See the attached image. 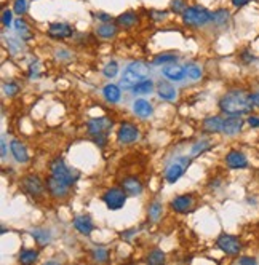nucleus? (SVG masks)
<instances>
[{
    "label": "nucleus",
    "mask_w": 259,
    "mask_h": 265,
    "mask_svg": "<svg viewBox=\"0 0 259 265\" xmlns=\"http://www.w3.org/2000/svg\"><path fill=\"white\" fill-rule=\"evenodd\" d=\"M111 126H112V121L109 118H93V120L88 121V132L93 136L103 135V132Z\"/></svg>",
    "instance_id": "14"
},
{
    "label": "nucleus",
    "mask_w": 259,
    "mask_h": 265,
    "mask_svg": "<svg viewBox=\"0 0 259 265\" xmlns=\"http://www.w3.org/2000/svg\"><path fill=\"white\" fill-rule=\"evenodd\" d=\"M194 203V198L191 195H179L171 201V208L176 212H186L187 209H191Z\"/></svg>",
    "instance_id": "19"
},
{
    "label": "nucleus",
    "mask_w": 259,
    "mask_h": 265,
    "mask_svg": "<svg viewBox=\"0 0 259 265\" xmlns=\"http://www.w3.org/2000/svg\"><path fill=\"white\" fill-rule=\"evenodd\" d=\"M48 34L56 38H67V37H72L74 27L67 23H52L48 26Z\"/></svg>",
    "instance_id": "12"
},
{
    "label": "nucleus",
    "mask_w": 259,
    "mask_h": 265,
    "mask_svg": "<svg viewBox=\"0 0 259 265\" xmlns=\"http://www.w3.org/2000/svg\"><path fill=\"white\" fill-rule=\"evenodd\" d=\"M133 110H135V114H136L138 117H141V118L151 117L152 112H154L152 104L149 103V101H146V99H138V101H135Z\"/></svg>",
    "instance_id": "18"
},
{
    "label": "nucleus",
    "mask_w": 259,
    "mask_h": 265,
    "mask_svg": "<svg viewBox=\"0 0 259 265\" xmlns=\"http://www.w3.org/2000/svg\"><path fill=\"white\" fill-rule=\"evenodd\" d=\"M216 246L227 256H238L242 251V243L234 235H221L216 240Z\"/></svg>",
    "instance_id": "5"
},
{
    "label": "nucleus",
    "mask_w": 259,
    "mask_h": 265,
    "mask_svg": "<svg viewBox=\"0 0 259 265\" xmlns=\"http://www.w3.org/2000/svg\"><path fill=\"white\" fill-rule=\"evenodd\" d=\"M7 155V144H5V139H2V157Z\"/></svg>",
    "instance_id": "48"
},
{
    "label": "nucleus",
    "mask_w": 259,
    "mask_h": 265,
    "mask_svg": "<svg viewBox=\"0 0 259 265\" xmlns=\"http://www.w3.org/2000/svg\"><path fill=\"white\" fill-rule=\"evenodd\" d=\"M173 61H176V55L173 53H163V55H158L154 58V66H162V64H168V63H173Z\"/></svg>",
    "instance_id": "30"
},
{
    "label": "nucleus",
    "mask_w": 259,
    "mask_h": 265,
    "mask_svg": "<svg viewBox=\"0 0 259 265\" xmlns=\"http://www.w3.org/2000/svg\"><path fill=\"white\" fill-rule=\"evenodd\" d=\"M103 74L109 78H112L118 74V64L115 63V61H111V63H107L103 69Z\"/></svg>",
    "instance_id": "34"
},
{
    "label": "nucleus",
    "mask_w": 259,
    "mask_h": 265,
    "mask_svg": "<svg viewBox=\"0 0 259 265\" xmlns=\"http://www.w3.org/2000/svg\"><path fill=\"white\" fill-rule=\"evenodd\" d=\"M189 161H191V160L186 158V157H181V158L175 160L171 165H170V168L166 169V174H165L166 182H170V184H175V182L184 174V171L189 166Z\"/></svg>",
    "instance_id": "7"
},
{
    "label": "nucleus",
    "mask_w": 259,
    "mask_h": 265,
    "mask_svg": "<svg viewBox=\"0 0 259 265\" xmlns=\"http://www.w3.org/2000/svg\"><path fill=\"white\" fill-rule=\"evenodd\" d=\"M248 125H250L251 128H259V117H248Z\"/></svg>",
    "instance_id": "44"
},
{
    "label": "nucleus",
    "mask_w": 259,
    "mask_h": 265,
    "mask_svg": "<svg viewBox=\"0 0 259 265\" xmlns=\"http://www.w3.org/2000/svg\"><path fill=\"white\" fill-rule=\"evenodd\" d=\"M12 154H13L15 160L19 161V163H26V161L29 160L26 146L21 144V142H19V141H12Z\"/></svg>",
    "instance_id": "22"
},
{
    "label": "nucleus",
    "mask_w": 259,
    "mask_h": 265,
    "mask_svg": "<svg viewBox=\"0 0 259 265\" xmlns=\"http://www.w3.org/2000/svg\"><path fill=\"white\" fill-rule=\"evenodd\" d=\"M186 74L189 78H192V80H198L202 77V69L195 66V64H186Z\"/></svg>",
    "instance_id": "32"
},
{
    "label": "nucleus",
    "mask_w": 259,
    "mask_h": 265,
    "mask_svg": "<svg viewBox=\"0 0 259 265\" xmlns=\"http://www.w3.org/2000/svg\"><path fill=\"white\" fill-rule=\"evenodd\" d=\"M160 216H162V205L158 201H152V205L149 206V219L155 222Z\"/></svg>",
    "instance_id": "29"
},
{
    "label": "nucleus",
    "mask_w": 259,
    "mask_h": 265,
    "mask_svg": "<svg viewBox=\"0 0 259 265\" xmlns=\"http://www.w3.org/2000/svg\"><path fill=\"white\" fill-rule=\"evenodd\" d=\"M138 136H139V131L132 123H123L118 128V132H117L118 142H122V144H132V142L138 139Z\"/></svg>",
    "instance_id": "9"
},
{
    "label": "nucleus",
    "mask_w": 259,
    "mask_h": 265,
    "mask_svg": "<svg viewBox=\"0 0 259 265\" xmlns=\"http://www.w3.org/2000/svg\"><path fill=\"white\" fill-rule=\"evenodd\" d=\"M226 163H227V166L232 168V169H243L248 166V160H246L243 152H240V150L229 152V154L226 155Z\"/></svg>",
    "instance_id": "10"
},
{
    "label": "nucleus",
    "mask_w": 259,
    "mask_h": 265,
    "mask_svg": "<svg viewBox=\"0 0 259 265\" xmlns=\"http://www.w3.org/2000/svg\"><path fill=\"white\" fill-rule=\"evenodd\" d=\"M183 21L187 26L192 27H200L205 26L211 21V13L208 12L206 8L203 7H186V10L183 12Z\"/></svg>",
    "instance_id": "2"
},
{
    "label": "nucleus",
    "mask_w": 259,
    "mask_h": 265,
    "mask_svg": "<svg viewBox=\"0 0 259 265\" xmlns=\"http://www.w3.org/2000/svg\"><path fill=\"white\" fill-rule=\"evenodd\" d=\"M173 10H175V12H181L183 13L184 10H186L183 0H175V2H173Z\"/></svg>",
    "instance_id": "42"
},
{
    "label": "nucleus",
    "mask_w": 259,
    "mask_h": 265,
    "mask_svg": "<svg viewBox=\"0 0 259 265\" xmlns=\"http://www.w3.org/2000/svg\"><path fill=\"white\" fill-rule=\"evenodd\" d=\"M132 90H133L135 95H147V93H151V91H152V81L144 78L141 81H138L136 85H133Z\"/></svg>",
    "instance_id": "27"
},
{
    "label": "nucleus",
    "mask_w": 259,
    "mask_h": 265,
    "mask_svg": "<svg viewBox=\"0 0 259 265\" xmlns=\"http://www.w3.org/2000/svg\"><path fill=\"white\" fill-rule=\"evenodd\" d=\"M37 257H38V251L35 249H27L19 254V260L23 263H32L34 260H37Z\"/></svg>",
    "instance_id": "28"
},
{
    "label": "nucleus",
    "mask_w": 259,
    "mask_h": 265,
    "mask_svg": "<svg viewBox=\"0 0 259 265\" xmlns=\"http://www.w3.org/2000/svg\"><path fill=\"white\" fill-rule=\"evenodd\" d=\"M157 91H158V96H160L162 99H165V101H175V98H176L175 86H171L170 83H166V81H160Z\"/></svg>",
    "instance_id": "24"
},
{
    "label": "nucleus",
    "mask_w": 259,
    "mask_h": 265,
    "mask_svg": "<svg viewBox=\"0 0 259 265\" xmlns=\"http://www.w3.org/2000/svg\"><path fill=\"white\" fill-rule=\"evenodd\" d=\"M103 95L109 103H117L120 99V88L117 85H106L103 90Z\"/></svg>",
    "instance_id": "25"
},
{
    "label": "nucleus",
    "mask_w": 259,
    "mask_h": 265,
    "mask_svg": "<svg viewBox=\"0 0 259 265\" xmlns=\"http://www.w3.org/2000/svg\"><path fill=\"white\" fill-rule=\"evenodd\" d=\"M162 74L168 78V80H173V81H179L183 80L187 74H186V67H181L178 64H168L163 67Z\"/></svg>",
    "instance_id": "15"
},
{
    "label": "nucleus",
    "mask_w": 259,
    "mask_h": 265,
    "mask_svg": "<svg viewBox=\"0 0 259 265\" xmlns=\"http://www.w3.org/2000/svg\"><path fill=\"white\" fill-rule=\"evenodd\" d=\"M95 142H96V144H98L99 147H104L106 142H107L106 135H96V136H95Z\"/></svg>",
    "instance_id": "41"
},
{
    "label": "nucleus",
    "mask_w": 259,
    "mask_h": 265,
    "mask_svg": "<svg viewBox=\"0 0 259 265\" xmlns=\"http://www.w3.org/2000/svg\"><path fill=\"white\" fill-rule=\"evenodd\" d=\"M147 262H149V263H152V265H158V263L165 262V254H163V251H160V249H154L151 254H149Z\"/></svg>",
    "instance_id": "31"
},
{
    "label": "nucleus",
    "mask_w": 259,
    "mask_h": 265,
    "mask_svg": "<svg viewBox=\"0 0 259 265\" xmlns=\"http://www.w3.org/2000/svg\"><path fill=\"white\" fill-rule=\"evenodd\" d=\"M50 169H52V174L58 179H61L63 182H66L67 186H74L78 176H72V169H69L66 166V163L61 158H56L52 161L50 165Z\"/></svg>",
    "instance_id": "4"
},
{
    "label": "nucleus",
    "mask_w": 259,
    "mask_h": 265,
    "mask_svg": "<svg viewBox=\"0 0 259 265\" xmlns=\"http://www.w3.org/2000/svg\"><path fill=\"white\" fill-rule=\"evenodd\" d=\"M138 21H139V19H138L136 13L126 12V13H123V15H120V16L117 18V26H120V27H123V29H130V27L136 26Z\"/></svg>",
    "instance_id": "23"
},
{
    "label": "nucleus",
    "mask_w": 259,
    "mask_h": 265,
    "mask_svg": "<svg viewBox=\"0 0 259 265\" xmlns=\"http://www.w3.org/2000/svg\"><path fill=\"white\" fill-rule=\"evenodd\" d=\"M208 149H210V142H208V141H202V142H198V144H195V146L192 147L191 155H192V157H197L198 154H202V152H205V150H208Z\"/></svg>",
    "instance_id": "35"
},
{
    "label": "nucleus",
    "mask_w": 259,
    "mask_h": 265,
    "mask_svg": "<svg viewBox=\"0 0 259 265\" xmlns=\"http://www.w3.org/2000/svg\"><path fill=\"white\" fill-rule=\"evenodd\" d=\"M47 187H48V192L52 193L53 197L64 198L69 193V187H71V186H67L66 182H63L61 179H58V178H55L52 174L48 178V181H47Z\"/></svg>",
    "instance_id": "8"
},
{
    "label": "nucleus",
    "mask_w": 259,
    "mask_h": 265,
    "mask_svg": "<svg viewBox=\"0 0 259 265\" xmlns=\"http://www.w3.org/2000/svg\"><path fill=\"white\" fill-rule=\"evenodd\" d=\"M23 186H24V190L29 193L31 197H40L44 193V184L42 181L38 179L37 176L34 174H29L24 181H23Z\"/></svg>",
    "instance_id": "11"
},
{
    "label": "nucleus",
    "mask_w": 259,
    "mask_h": 265,
    "mask_svg": "<svg viewBox=\"0 0 259 265\" xmlns=\"http://www.w3.org/2000/svg\"><path fill=\"white\" fill-rule=\"evenodd\" d=\"M93 256L98 262H106L109 257V252L104 248H96V249H93Z\"/></svg>",
    "instance_id": "37"
},
{
    "label": "nucleus",
    "mask_w": 259,
    "mask_h": 265,
    "mask_svg": "<svg viewBox=\"0 0 259 265\" xmlns=\"http://www.w3.org/2000/svg\"><path fill=\"white\" fill-rule=\"evenodd\" d=\"M243 128V120L240 117H234V115H229V118L224 120V125H223V132L227 136H235L238 132L242 131Z\"/></svg>",
    "instance_id": "13"
},
{
    "label": "nucleus",
    "mask_w": 259,
    "mask_h": 265,
    "mask_svg": "<svg viewBox=\"0 0 259 265\" xmlns=\"http://www.w3.org/2000/svg\"><path fill=\"white\" fill-rule=\"evenodd\" d=\"M2 24L5 27L8 26H12V10H4V13H2Z\"/></svg>",
    "instance_id": "39"
},
{
    "label": "nucleus",
    "mask_w": 259,
    "mask_h": 265,
    "mask_svg": "<svg viewBox=\"0 0 259 265\" xmlns=\"http://www.w3.org/2000/svg\"><path fill=\"white\" fill-rule=\"evenodd\" d=\"M27 10V0H15L13 4V12L16 15H24Z\"/></svg>",
    "instance_id": "36"
},
{
    "label": "nucleus",
    "mask_w": 259,
    "mask_h": 265,
    "mask_svg": "<svg viewBox=\"0 0 259 265\" xmlns=\"http://www.w3.org/2000/svg\"><path fill=\"white\" fill-rule=\"evenodd\" d=\"M125 200H126V192L123 189H118V187L109 189L103 195V201L106 203V206L109 209H120V208H123Z\"/></svg>",
    "instance_id": "6"
},
{
    "label": "nucleus",
    "mask_w": 259,
    "mask_h": 265,
    "mask_svg": "<svg viewBox=\"0 0 259 265\" xmlns=\"http://www.w3.org/2000/svg\"><path fill=\"white\" fill-rule=\"evenodd\" d=\"M229 16L231 15H229L227 10L219 8V10H216V12L211 13V23H214L216 26H224L229 21Z\"/></svg>",
    "instance_id": "26"
},
{
    "label": "nucleus",
    "mask_w": 259,
    "mask_h": 265,
    "mask_svg": "<svg viewBox=\"0 0 259 265\" xmlns=\"http://www.w3.org/2000/svg\"><path fill=\"white\" fill-rule=\"evenodd\" d=\"M149 72V67L146 63H143V61H135V63H132L123 74V78H122V85H125L126 88L136 85L138 81H141L146 78Z\"/></svg>",
    "instance_id": "3"
},
{
    "label": "nucleus",
    "mask_w": 259,
    "mask_h": 265,
    "mask_svg": "<svg viewBox=\"0 0 259 265\" xmlns=\"http://www.w3.org/2000/svg\"><path fill=\"white\" fill-rule=\"evenodd\" d=\"M15 27L18 32H27V26L26 23L23 21V19H18V21H15Z\"/></svg>",
    "instance_id": "40"
},
{
    "label": "nucleus",
    "mask_w": 259,
    "mask_h": 265,
    "mask_svg": "<svg viewBox=\"0 0 259 265\" xmlns=\"http://www.w3.org/2000/svg\"><path fill=\"white\" fill-rule=\"evenodd\" d=\"M251 99H253V104H254V107H257V109H259V91H256V93H253V95H251Z\"/></svg>",
    "instance_id": "47"
},
{
    "label": "nucleus",
    "mask_w": 259,
    "mask_h": 265,
    "mask_svg": "<svg viewBox=\"0 0 259 265\" xmlns=\"http://www.w3.org/2000/svg\"><path fill=\"white\" fill-rule=\"evenodd\" d=\"M237 263H240V265H245V263L254 265V263H256V259H254V257H240V259L237 260Z\"/></svg>",
    "instance_id": "43"
},
{
    "label": "nucleus",
    "mask_w": 259,
    "mask_h": 265,
    "mask_svg": "<svg viewBox=\"0 0 259 265\" xmlns=\"http://www.w3.org/2000/svg\"><path fill=\"white\" fill-rule=\"evenodd\" d=\"M122 189L126 192V195L130 197H136V195H141L143 192V186L136 178H126L122 182Z\"/></svg>",
    "instance_id": "16"
},
{
    "label": "nucleus",
    "mask_w": 259,
    "mask_h": 265,
    "mask_svg": "<svg viewBox=\"0 0 259 265\" xmlns=\"http://www.w3.org/2000/svg\"><path fill=\"white\" fill-rule=\"evenodd\" d=\"M242 59H243V63L248 64V63H253V61H254L256 58H254L253 55H250L248 52H243V53H242Z\"/></svg>",
    "instance_id": "45"
},
{
    "label": "nucleus",
    "mask_w": 259,
    "mask_h": 265,
    "mask_svg": "<svg viewBox=\"0 0 259 265\" xmlns=\"http://www.w3.org/2000/svg\"><path fill=\"white\" fill-rule=\"evenodd\" d=\"M254 104L251 95L246 93L245 90H232L226 93L221 101H219V109H221L224 114L227 115H234V117H242L248 115L253 110Z\"/></svg>",
    "instance_id": "1"
},
{
    "label": "nucleus",
    "mask_w": 259,
    "mask_h": 265,
    "mask_svg": "<svg viewBox=\"0 0 259 265\" xmlns=\"http://www.w3.org/2000/svg\"><path fill=\"white\" fill-rule=\"evenodd\" d=\"M223 125H224V120L221 117H208L203 121V131L206 132H223Z\"/></svg>",
    "instance_id": "20"
},
{
    "label": "nucleus",
    "mask_w": 259,
    "mask_h": 265,
    "mask_svg": "<svg viewBox=\"0 0 259 265\" xmlns=\"http://www.w3.org/2000/svg\"><path fill=\"white\" fill-rule=\"evenodd\" d=\"M74 227H75L77 232H80L82 235H90V233H92L93 229H95L92 219H90L88 216H77L74 219Z\"/></svg>",
    "instance_id": "17"
},
{
    "label": "nucleus",
    "mask_w": 259,
    "mask_h": 265,
    "mask_svg": "<svg viewBox=\"0 0 259 265\" xmlns=\"http://www.w3.org/2000/svg\"><path fill=\"white\" fill-rule=\"evenodd\" d=\"M248 4H250V0H232V5L237 7V8H242Z\"/></svg>",
    "instance_id": "46"
},
{
    "label": "nucleus",
    "mask_w": 259,
    "mask_h": 265,
    "mask_svg": "<svg viewBox=\"0 0 259 265\" xmlns=\"http://www.w3.org/2000/svg\"><path fill=\"white\" fill-rule=\"evenodd\" d=\"M96 34L101 38H114L117 35V24H114L111 21H104L103 24L98 26Z\"/></svg>",
    "instance_id": "21"
},
{
    "label": "nucleus",
    "mask_w": 259,
    "mask_h": 265,
    "mask_svg": "<svg viewBox=\"0 0 259 265\" xmlns=\"http://www.w3.org/2000/svg\"><path fill=\"white\" fill-rule=\"evenodd\" d=\"M31 235L35 238V241H37L38 244H47V243H48V238H50V233H48L47 230H42V229L32 230Z\"/></svg>",
    "instance_id": "33"
},
{
    "label": "nucleus",
    "mask_w": 259,
    "mask_h": 265,
    "mask_svg": "<svg viewBox=\"0 0 259 265\" xmlns=\"http://www.w3.org/2000/svg\"><path fill=\"white\" fill-rule=\"evenodd\" d=\"M4 91H5L7 96H15L19 91V86L15 83V81H8V83L4 85Z\"/></svg>",
    "instance_id": "38"
}]
</instances>
